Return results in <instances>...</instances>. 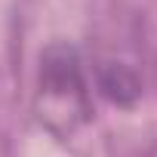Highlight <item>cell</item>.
<instances>
[{
    "label": "cell",
    "instance_id": "2",
    "mask_svg": "<svg viewBox=\"0 0 157 157\" xmlns=\"http://www.w3.org/2000/svg\"><path fill=\"white\" fill-rule=\"evenodd\" d=\"M99 90L114 105H132L142 96V80H139V74L129 65H123V62H105L99 68Z\"/></svg>",
    "mask_w": 157,
    "mask_h": 157
},
{
    "label": "cell",
    "instance_id": "1",
    "mask_svg": "<svg viewBox=\"0 0 157 157\" xmlns=\"http://www.w3.org/2000/svg\"><path fill=\"white\" fill-rule=\"evenodd\" d=\"M37 117L59 139L74 136L93 117V99L86 86L83 62L71 43H52L40 56Z\"/></svg>",
    "mask_w": 157,
    "mask_h": 157
}]
</instances>
